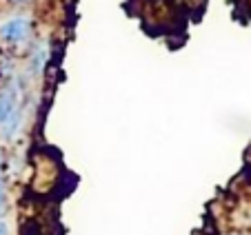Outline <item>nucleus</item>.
Listing matches in <instances>:
<instances>
[{
  "label": "nucleus",
  "instance_id": "nucleus-8",
  "mask_svg": "<svg viewBox=\"0 0 251 235\" xmlns=\"http://www.w3.org/2000/svg\"><path fill=\"white\" fill-rule=\"evenodd\" d=\"M0 178H2V155H0Z\"/></svg>",
  "mask_w": 251,
  "mask_h": 235
},
{
  "label": "nucleus",
  "instance_id": "nucleus-5",
  "mask_svg": "<svg viewBox=\"0 0 251 235\" xmlns=\"http://www.w3.org/2000/svg\"><path fill=\"white\" fill-rule=\"evenodd\" d=\"M7 209V184L5 180L0 178V213Z\"/></svg>",
  "mask_w": 251,
  "mask_h": 235
},
{
  "label": "nucleus",
  "instance_id": "nucleus-1",
  "mask_svg": "<svg viewBox=\"0 0 251 235\" xmlns=\"http://www.w3.org/2000/svg\"><path fill=\"white\" fill-rule=\"evenodd\" d=\"M33 40V18L29 14H14L0 23V43L25 49Z\"/></svg>",
  "mask_w": 251,
  "mask_h": 235
},
{
  "label": "nucleus",
  "instance_id": "nucleus-4",
  "mask_svg": "<svg viewBox=\"0 0 251 235\" xmlns=\"http://www.w3.org/2000/svg\"><path fill=\"white\" fill-rule=\"evenodd\" d=\"M23 124H25V111H23V107H20L18 111H14L7 118L5 122H0V140L14 142L16 138L20 136V131H23Z\"/></svg>",
  "mask_w": 251,
  "mask_h": 235
},
{
  "label": "nucleus",
  "instance_id": "nucleus-7",
  "mask_svg": "<svg viewBox=\"0 0 251 235\" xmlns=\"http://www.w3.org/2000/svg\"><path fill=\"white\" fill-rule=\"evenodd\" d=\"M9 2H14V5H25V2H31V0H9Z\"/></svg>",
  "mask_w": 251,
  "mask_h": 235
},
{
  "label": "nucleus",
  "instance_id": "nucleus-3",
  "mask_svg": "<svg viewBox=\"0 0 251 235\" xmlns=\"http://www.w3.org/2000/svg\"><path fill=\"white\" fill-rule=\"evenodd\" d=\"M20 102H23V94H20V87L16 85V75H14V82H9L7 87L0 89V122H5L11 113L18 111L23 107Z\"/></svg>",
  "mask_w": 251,
  "mask_h": 235
},
{
  "label": "nucleus",
  "instance_id": "nucleus-2",
  "mask_svg": "<svg viewBox=\"0 0 251 235\" xmlns=\"http://www.w3.org/2000/svg\"><path fill=\"white\" fill-rule=\"evenodd\" d=\"M49 58H51V43L47 38H40L36 40L29 51V60H27V73L29 75H43L45 69L49 65Z\"/></svg>",
  "mask_w": 251,
  "mask_h": 235
},
{
  "label": "nucleus",
  "instance_id": "nucleus-9",
  "mask_svg": "<svg viewBox=\"0 0 251 235\" xmlns=\"http://www.w3.org/2000/svg\"><path fill=\"white\" fill-rule=\"evenodd\" d=\"M231 235H242V233H231Z\"/></svg>",
  "mask_w": 251,
  "mask_h": 235
},
{
  "label": "nucleus",
  "instance_id": "nucleus-6",
  "mask_svg": "<svg viewBox=\"0 0 251 235\" xmlns=\"http://www.w3.org/2000/svg\"><path fill=\"white\" fill-rule=\"evenodd\" d=\"M0 235H9V226H7V222L0 217Z\"/></svg>",
  "mask_w": 251,
  "mask_h": 235
}]
</instances>
